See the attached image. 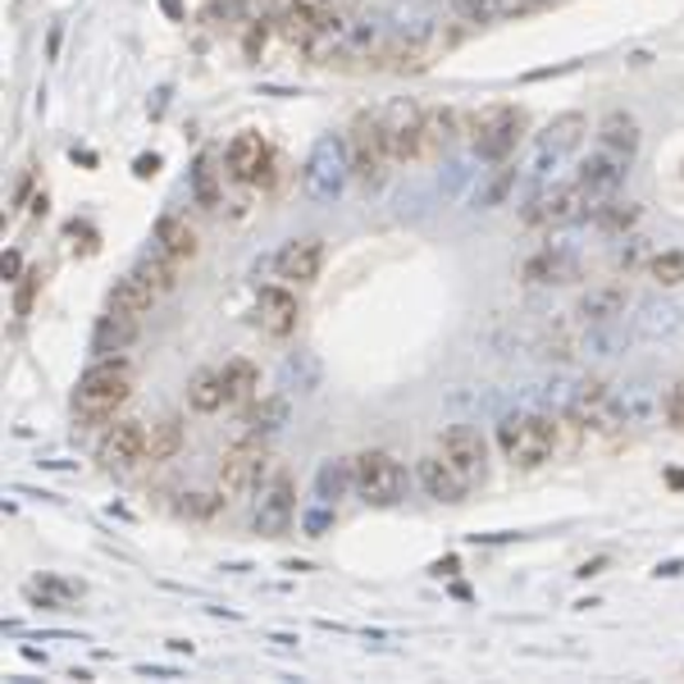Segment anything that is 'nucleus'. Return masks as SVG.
<instances>
[{
  "label": "nucleus",
  "instance_id": "obj_25",
  "mask_svg": "<svg viewBox=\"0 0 684 684\" xmlns=\"http://www.w3.org/2000/svg\"><path fill=\"white\" fill-rule=\"evenodd\" d=\"M456 137H462V110L456 105H434L425 110V156H438Z\"/></svg>",
  "mask_w": 684,
  "mask_h": 684
},
{
  "label": "nucleus",
  "instance_id": "obj_41",
  "mask_svg": "<svg viewBox=\"0 0 684 684\" xmlns=\"http://www.w3.org/2000/svg\"><path fill=\"white\" fill-rule=\"evenodd\" d=\"M671 329H680V311L675 307H643V315H639V333L643 338H657V333H671Z\"/></svg>",
  "mask_w": 684,
  "mask_h": 684
},
{
  "label": "nucleus",
  "instance_id": "obj_42",
  "mask_svg": "<svg viewBox=\"0 0 684 684\" xmlns=\"http://www.w3.org/2000/svg\"><path fill=\"white\" fill-rule=\"evenodd\" d=\"M447 6H452L456 19H466V23H488L502 10V0H447Z\"/></svg>",
  "mask_w": 684,
  "mask_h": 684
},
{
  "label": "nucleus",
  "instance_id": "obj_13",
  "mask_svg": "<svg viewBox=\"0 0 684 684\" xmlns=\"http://www.w3.org/2000/svg\"><path fill=\"white\" fill-rule=\"evenodd\" d=\"M443 462L462 475L466 484H479L484 479V466H488V443L475 425H452L443 434Z\"/></svg>",
  "mask_w": 684,
  "mask_h": 684
},
{
  "label": "nucleus",
  "instance_id": "obj_8",
  "mask_svg": "<svg viewBox=\"0 0 684 684\" xmlns=\"http://www.w3.org/2000/svg\"><path fill=\"white\" fill-rule=\"evenodd\" d=\"M297 488H292V475H274L270 484L260 488V498H256V511H251V525H256V535L260 539H283L292 520H297Z\"/></svg>",
  "mask_w": 684,
  "mask_h": 684
},
{
  "label": "nucleus",
  "instance_id": "obj_24",
  "mask_svg": "<svg viewBox=\"0 0 684 684\" xmlns=\"http://www.w3.org/2000/svg\"><path fill=\"white\" fill-rule=\"evenodd\" d=\"M576 274H580V260L570 251H561V247H548L535 260H525V279L529 283H570Z\"/></svg>",
  "mask_w": 684,
  "mask_h": 684
},
{
  "label": "nucleus",
  "instance_id": "obj_22",
  "mask_svg": "<svg viewBox=\"0 0 684 684\" xmlns=\"http://www.w3.org/2000/svg\"><path fill=\"white\" fill-rule=\"evenodd\" d=\"M356 488V466H352V456H329V462H320L315 470V498L320 502H342L348 493Z\"/></svg>",
  "mask_w": 684,
  "mask_h": 684
},
{
  "label": "nucleus",
  "instance_id": "obj_47",
  "mask_svg": "<svg viewBox=\"0 0 684 684\" xmlns=\"http://www.w3.org/2000/svg\"><path fill=\"white\" fill-rule=\"evenodd\" d=\"M19 279H23V256L6 251V283H19Z\"/></svg>",
  "mask_w": 684,
  "mask_h": 684
},
{
  "label": "nucleus",
  "instance_id": "obj_28",
  "mask_svg": "<svg viewBox=\"0 0 684 684\" xmlns=\"http://www.w3.org/2000/svg\"><path fill=\"white\" fill-rule=\"evenodd\" d=\"M625 301H630V292H625L621 283H607V288H593V292L580 301V315H584L589 324L621 320V315H625Z\"/></svg>",
  "mask_w": 684,
  "mask_h": 684
},
{
  "label": "nucleus",
  "instance_id": "obj_43",
  "mask_svg": "<svg viewBox=\"0 0 684 684\" xmlns=\"http://www.w3.org/2000/svg\"><path fill=\"white\" fill-rule=\"evenodd\" d=\"M662 411H666V425L684 434V379H680V384H671V393H666Z\"/></svg>",
  "mask_w": 684,
  "mask_h": 684
},
{
  "label": "nucleus",
  "instance_id": "obj_9",
  "mask_svg": "<svg viewBox=\"0 0 684 684\" xmlns=\"http://www.w3.org/2000/svg\"><path fill=\"white\" fill-rule=\"evenodd\" d=\"M333 28H338L333 0H288L283 14H279V37L292 46H315Z\"/></svg>",
  "mask_w": 684,
  "mask_h": 684
},
{
  "label": "nucleus",
  "instance_id": "obj_1",
  "mask_svg": "<svg viewBox=\"0 0 684 684\" xmlns=\"http://www.w3.org/2000/svg\"><path fill=\"white\" fill-rule=\"evenodd\" d=\"M133 397V365L124 356H101L83 379L79 393H73V415L83 425H105L114 421V411Z\"/></svg>",
  "mask_w": 684,
  "mask_h": 684
},
{
  "label": "nucleus",
  "instance_id": "obj_48",
  "mask_svg": "<svg viewBox=\"0 0 684 684\" xmlns=\"http://www.w3.org/2000/svg\"><path fill=\"white\" fill-rule=\"evenodd\" d=\"M156 169H160V156H142V160L133 165V174H137V178H151Z\"/></svg>",
  "mask_w": 684,
  "mask_h": 684
},
{
  "label": "nucleus",
  "instance_id": "obj_31",
  "mask_svg": "<svg viewBox=\"0 0 684 684\" xmlns=\"http://www.w3.org/2000/svg\"><path fill=\"white\" fill-rule=\"evenodd\" d=\"M288 397L283 393H274V397H265L260 406H251L247 411V434H256V438H270V434H279L283 425H288Z\"/></svg>",
  "mask_w": 684,
  "mask_h": 684
},
{
  "label": "nucleus",
  "instance_id": "obj_23",
  "mask_svg": "<svg viewBox=\"0 0 684 684\" xmlns=\"http://www.w3.org/2000/svg\"><path fill=\"white\" fill-rule=\"evenodd\" d=\"M160 301V292L151 288L142 274H124L120 283L110 288V311H120V315H151V307H156Z\"/></svg>",
  "mask_w": 684,
  "mask_h": 684
},
{
  "label": "nucleus",
  "instance_id": "obj_5",
  "mask_svg": "<svg viewBox=\"0 0 684 684\" xmlns=\"http://www.w3.org/2000/svg\"><path fill=\"white\" fill-rule=\"evenodd\" d=\"M352 466H356V493L365 507H397L406 498V466L393 452L370 447V452L352 456Z\"/></svg>",
  "mask_w": 684,
  "mask_h": 684
},
{
  "label": "nucleus",
  "instance_id": "obj_18",
  "mask_svg": "<svg viewBox=\"0 0 684 684\" xmlns=\"http://www.w3.org/2000/svg\"><path fill=\"white\" fill-rule=\"evenodd\" d=\"M415 479H421V488L429 493L434 502H447V507H452V502H462V498H466V488H470L462 475H456V470L443 462V452H438V456H425V462L415 466Z\"/></svg>",
  "mask_w": 684,
  "mask_h": 684
},
{
  "label": "nucleus",
  "instance_id": "obj_7",
  "mask_svg": "<svg viewBox=\"0 0 684 684\" xmlns=\"http://www.w3.org/2000/svg\"><path fill=\"white\" fill-rule=\"evenodd\" d=\"M265 462H270V447H265V438L247 434L242 443L224 447L215 479H219V488L228 493V498H242L247 488H256V484H260V475H265Z\"/></svg>",
  "mask_w": 684,
  "mask_h": 684
},
{
  "label": "nucleus",
  "instance_id": "obj_33",
  "mask_svg": "<svg viewBox=\"0 0 684 684\" xmlns=\"http://www.w3.org/2000/svg\"><path fill=\"white\" fill-rule=\"evenodd\" d=\"M178 270H183L178 260H169L165 251H156V256H142L133 274H142L151 288H156V292L165 297V292H174V288H178Z\"/></svg>",
  "mask_w": 684,
  "mask_h": 684
},
{
  "label": "nucleus",
  "instance_id": "obj_34",
  "mask_svg": "<svg viewBox=\"0 0 684 684\" xmlns=\"http://www.w3.org/2000/svg\"><path fill=\"white\" fill-rule=\"evenodd\" d=\"M193 197H197V206H206V210H215V206L224 201L219 169H215V160H210V156H201V160L193 165Z\"/></svg>",
  "mask_w": 684,
  "mask_h": 684
},
{
  "label": "nucleus",
  "instance_id": "obj_14",
  "mask_svg": "<svg viewBox=\"0 0 684 684\" xmlns=\"http://www.w3.org/2000/svg\"><path fill=\"white\" fill-rule=\"evenodd\" d=\"M297 320H301V307H297L292 283H270V288H260V297H256V324H260V333H270V338H292V333H297Z\"/></svg>",
  "mask_w": 684,
  "mask_h": 684
},
{
  "label": "nucleus",
  "instance_id": "obj_16",
  "mask_svg": "<svg viewBox=\"0 0 684 684\" xmlns=\"http://www.w3.org/2000/svg\"><path fill=\"white\" fill-rule=\"evenodd\" d=\"M274 270H279V279L292 283V288L315 283L320 270H324V242H320V238H292V242L274 256Z\"/></svg>",
  "mask_w": 684,
  "mask_h": 684
},
{
  "label": "nucleus",
  "instance_id": "obj_39",
  "mask_svg": "<svg viewBox=\"0 0 684 684\" xmlns=\"http://www.w3.org/2000/svg\"><path fill=\"white\" fill-rule=\"evenodd\" d=\"M333 520H338L333 502H320V498H315V507H307V511L297 516V525H301V535H307V539H324L329 529H333Z\"/></svg>",
  "mask_w": 684,
  "mask_h": 684
},
{
  "label": "nucleus",
  "instance_id": "obj_40",
  "mask_svg": "<svg viewBox=\"0 0 684 684\" xmlns=\"http://www.w3.org/2000/svg\"><path fill=\"white\" fill-rule=\"evenodd\" d=\"M593 219L607 228V234H625V228L639 219V206H630V201H625V206H621V201H602V206L593 210Z\"/></svg>",
  "mask_w": 684,
  "mask_h": 684
},
{
  "label": "nucleus",
  "instance_id": "obj_46",
  "mask_svg": "<svg viewBox=\"0 0 684 684\" xmlns=\"http://www.w3.org/2000/svg\"><path fill=\"white\" fill-rule=\"evenodd\" d=\"M238 6H242V14L256 23V19H270V10L279 6V0H238Z\"/></svg>",
  "mask_w": 684,
  "mask_h": 684
},
{
  "label": "nucleus",
  "instance_id": "obj_11",
  "mask_svg": "<svg viewBox=\"0 0 684 684\" xmlns=\"http://www.w3.org/2000/svg\"><path fill=\"white\" fill-rule=\"evenodd\" d=\"M384 133H388V151L393 160H421L425 156V110L415 101H393L384 110Z\"/></svg>",
  "mask_w": 684,
  "mask_h": 684
},
{
  "label": "nucleus",
  "instance_id": "obj_17",
  "mask_svg": "<svg viewBox=\"0 0 684 684\" xmlns=\"http://www.w3.org/2000/svg\"><path fill=\"white\" fill-rule=\"evenodd\" d=\"M270 142H265L260 133H238L234 142L224 146V165L234 178L242 183H260V178H270Z\"/></svg>",
  "mask_w": 684,
  "mask_h": 684
},
{
  "label": "nucleus",
  "instance_id": "obj_12",
  "mask_svg": "<svg viewBox=\"0 0 684 684\" xmlns=\"http://www.w3.org/2000/svg\"><path fill=\"white\" fill-rule=\"evenodd\" d=\"M96 462L110 470V475H128L133 466L146 462V425L137 421H120V425H110L101 447H96Z\"/></svg>",
  "mask_w": 684,
  "mask_h": 684
},
{
  "label": "nucleus",
  "instance_id": "obj_30",
  "mask_svg": "<svg viewBox=\"0 0 684 684\" xmlns=\"http://www.w3.org/2000/svg\"><path fill=\"white\" fill-rule=\"evenodd\" d=\"M187 406H193L197 415H215L224 411V384H219V370H197L193 384H187Z\"/></svg>",
  "mask_w": 684,
  "mask_h": 684
},
{
  "label": "nucleus",
  "instance_id": "obj_38",
  "mask_svg": "<svg viewBox=\"0 0 684 684\" xmlns=\"http://www.w3.org/2000/svg\"><path fill=\"white\" fill-rule=\"evenodd\" d=\"M224 502H228L224 488L219 493H187V498L178 502V516H187V520H210V516H219Z\"/></svg>",
  "mask_w": 684,
  "mask_h": 684
},
{
  "label": "nucleus",
  "instance_id": "obj_29",
  "mask_svg": "<svg viewBox=\"0 0 684 684\" xmlns=\"http://www.w3.org/2000/svg\"><path fill=\"white\" fill-rule=\"evenodd\" d=\"M178 452H183V425L174 421V415H165V421H156V425H146V462L151 466L174 462Z\"/></svg>",
  "mask_w": 684,
  "mask_h": 684
},
{
  "label": "nucleus",
  "instance_id": "obj_27",
  "mask_svg": "<svg viewBox=\"0 0 684 684\" xmlns=\"http://www.w3.org/2000/svg\"><path fill=\"white\" fill-rule=\"evenodd\" d=\"M219 384H224V402L228 406H242V402H251L256 397V388H260V370L251 365V361H228L224 370H219Z\"/></svg>",
  "mask_w": 684,
  "mask_h": 684
},
{
  "label": "nucleus",
  "instance_id": "obj_36",
  "mask_svg": "<svg viewBox=\"0 0 684 684\" xmlns=\"http://www.w3.org/2000/svg\"><path fill=\"white\" fill-rule=\"evenodd\" d=\"M283 388H288V393H315V388H320V365L307 361V356H292V361L283 365Z\"/></svg>",
  "mask_w": 684,
  "mask_h": 684
},
{
  "label": "nucleus",
  "instance_id": "obj_6",
  "mask_svg": "<svg viewBox=\"0 0 684 684\" xmlns=\"http://www.w3.org/2000/svg\"><path fill=\"white\" fill-rule=\"evenodd\" d=\"M525 137V110L516 105H488L479 114H470V142H475V156L479 160H507L511 151Z\"/></svg>",
  "mask_w": 684,
  "mask_h": 684
},
{
  "label": "nucleus",
  "instance_id": "obj_44",
  "mask_svg": "<svg viewBox=\"0 0 684 684\" xmlns=\"http://www.w3.org/2000/svg\"><path fill=\"white\" fill-rule=\"evenodd\" d=\"M37 288H42V270H28V274L19 279V297H14V311H19V315H28V311H32V297H37Z\"/></svg>",
  "mask_w": 684,
  "mask_h": 684
},
{
  "label": "nucleus",
  "instance_id": "obj_45",
  "mask_svg": "<svg viewBox=\"0 0 684 684\" xmlns=\"http://www.w3.org/2000/svg\"><path fill=\"white\" fill-rule=\"evenodd\" d=\"M511 183H516V174H502V178H498V183H493V187H488V193L479 197V206H498V201L507 197V187H511Z\"/></svg>",
  "mask_w": 684,
  "mask_h": 684
},
{
  "label": "nucleus",
  "instance_id": "obj_26",
  "mask_svg": "<svg viewBox=\"0 0 684 684\" xmlns=\"http://www.w3.org/2000/svg\"><path fill=\"white\" fill-rule=\"evenodd\" d=\"M156 242H160V251L169 256V260H178V265H187L197 256V234L187 228V219H178V215H160L156 219Z\"/></svg>",
  "mask_w": 684,
  "mask_h": 684
},
{
  "label": "nucleus",
  "instance_id": "obj_4",
  "mask_svg": "<svg viewBox=\"0 0 684 684\" xmlns=\"http://www.w3.org/2000/svg\"><path fill=\"white\" fill-rule=\"evenodd\" d=\"M348 151H352V174L365 187L388 183L393 151H388V133H384V114H356L348 128Z\"/></svg>",
  "mask_w": 684,
  "mask_h": 684
},
{
  "label": "nucleus",
  "instance_id": "obj_10",
  "mask_svg": "<svg viewBox=\"0 0 684 684\" xmlns=\"http://www.w3.org/2000/svg\"><path fill=\"white\" fill-rule=\"evenodd\" d=\"M593 215V201L580 183H561V187H543V193H535V201L525 206V219L529 224H576Z\"/></svg>",
  "mask_w": 684,
  "mask_h": 684
},
{
  "label": "nucleus",
  "instance_id": "obj_37",
  "mask_svg": "<svg viewBox=\"0 0 684 684\" xmlns=\"http://www.w3.org/2000/svg\"><path fill=\"white\" fill-rule=\"evenodd\" d=\"M649 274L662 283V288H680L684 283V251L675 247V251H657L653 260H649Z\"/></svg>",
  "mask_w": 684,
  "mask_h": 684
},
{
  "label": "nucleus",
  "instance_id": "obj_19",
  "mask_svg": "<svg viewBox=\"0 0 684 684\" xmlns=\"http://www.w3.org/2000/svg\"><path fill=\"white\" fill-rule=\"evenodd\" d=\"M598 146L612 151V156H621V160H634L639 146H643L639 120H634L630 110H612V114H607V120L598 124Z\"/></svg>",
  "mask_w": 684,
  "mask_h": 684
},
{
  "label": "nucleus",
  "instance_id": "obj_35",
  "mask_svg": "<svg viewBox=\"0 0 684 684\" xmlns=\"http://www.w3.org/2000/svg\"><path fill=\"white\" fill-rule=\"evenodd\" d=\"M79 593H83V584H64V580H32V584H28V598L42 602V607H51V612L69 607Z\"/></svg>",
  "mask_w": 684,
  "mask_h": 684
},
{
  "label": "nucleus",
  "instance_id": "obj_32",
  "mask_svg": "<svg viewBox=\"0 0 684 684\" xmlns=\"http://www.w3.org/2000/svg\"><path fill=\"white\" fill-rule=\"evenodd\" d=\"M616 411H621L625 425H649L653 411H657V393H653L649 384H630V388L616 397Z\"/></svg>",
  "mask_w": 684,
  "mask_h": 684
},
{
  "label": "nucleus",
  "instance_id": "obj_15",
  "mask_svg": "<svg viewBox=\"0 0 684 684\" xmlns=\"http://www.w3.org/2000/svg\"><path fill=\"white\" fill-rule=\"evenodd\" d=\"M625 169H630V160H621V156H612V151H593V156H584L580 160V174H576V183L589 193V201H593V210L602 206V201H612L616 197V187L625 183Z\"/></svg>",
  "mask_w": 684,
  "mask_h": 684
},
{
  "label": "nucleus",
  "instance_id": "obj_20",
  "mask_svg": "<svg viewBox=\"0 0 684 684\" xmlns=\"http://www.w3.org/2000/svg\"><path fill=\"white\" fill-rule=\"evenodd\" d=\"M137 329H142L137 315L105 311V315L96 320V329H92V352H96V356H120V352H128L133 342H137Z\"/></svg>",
  "mask_w": 684,
  "mask_h": 684
},
{
  "label": "nucleus",
  "instance_id": "obj_2",
  "mask_svg": "<svg viewBox=\"0 0 684 684\" xmlns=\"http://www.w3.org/2000/svg\"><path fill=\"white\" fill-rule=\"evenodd\" d=\"M348 178H352V151L348 137L324 133L315 137L307 165H301V193L315 206H333L342 193H348Z\"/></svg>",
  "mask_w": 684,
  "mask_h": 684
},
{
  "label": "nucleus",
  "instance_id": "obj_49",
  "mask_svg": "<svg viewBox=\"0 0 684 684\" xmlns=\"http://www.w3.org/2000/svg\"><path fill=\"white\" fill-rule=\"evenodd\" d=\"M160 6H165V14H174V19H178V0H160Z\"/></svg>",
  "mask_w": 684,
  "mask_h": 684
},
{
  "label": "nucleus",
  "instance_id": "obj_3",
  "mask_svg": "<svg viewBox=\"0 0 684 684\" xmlns=\"http://www.w3.org/2000/svg\"><path fill=\"white\" fill-rule=\"evenodd\" d=\"M498 443L516 470H539L543 462H552V452L561 443V425L552 415H511V421L498 425Z\"/></svg>",
  "mask_w": 684,
  "mask_h": 684
},
{
  "label": "nucleus",
  "instance_id": "obj_21",
  "mask_svg": "<svg viewBox=\"0 0 684 684\" xmlns=\"http://www.w3.org/2000/svg\"><path fill=\"white\" fill-rule=\"evenodd\" d=\"M584 133H589V120L580 110H566V114H557V120L543 128V137H539V156H570L580 142H584Z\"/></svg>",
  "mask_w": 684,
  "mask_h": 684
}]
</instances>
